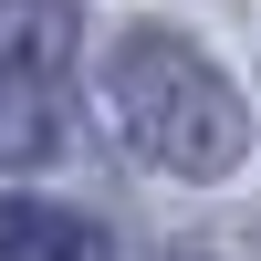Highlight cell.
<instances>
[{"label":"cell","instance_id":"1","mask_svg":"<svg viewBox=\"0 0 261 261\" xmlns=\"http://www.w3.org/2000/svg\"><path fill=\"white\" fill-rule=\"evenodd\" d=\"M105 94H115L136 157L167 167V178H230V167L251 157V105H241V84H230L199 42L157 32V21L105 53Z\"/></svg>","mask_w":261,"mask_h":261},{"label":"cell","instance_id":"2","mask_svg":"<svg viewBox=\"0 0 261 261\" xmlns=\"http://www.w3.org/2000/svg\"><path fill=\"white\" fill-rule=\"evenodd\" d=\"M63 146V11H32L0 42V157Z\"/></svg>","mask_w":261,"mask_h":261},{"label":"cell","instance_id":"3","mask_svg":"<svg viewBox=\"0 0 261 261\" xmlns=\"http://www.w3.org/2000/svg\"><path fill=\"white\" fill-rule=\"evenodd\" d=\"M0 261H105V230L53 199H0Z\"/></svg>","mask_w":261,"mask_h":261}]
</instances>
